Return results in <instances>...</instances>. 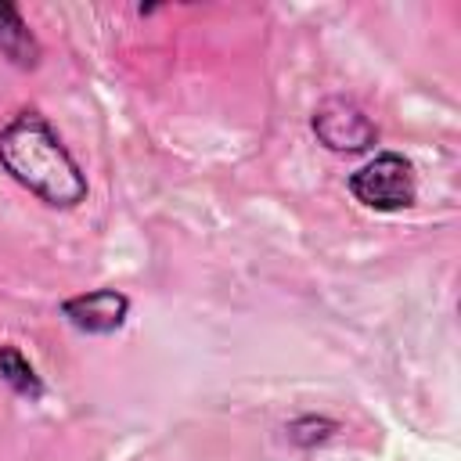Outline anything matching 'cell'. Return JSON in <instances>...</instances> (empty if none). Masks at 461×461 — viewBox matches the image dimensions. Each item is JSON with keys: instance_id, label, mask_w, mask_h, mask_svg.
Returning a JSON list of instances; mask_svg holds the SVG:
<instances>
[{"instance_id": "1", "label": "cell", "mask_w": 461, "mask_h": 461, "mask_svg": "<svg viewBox=\"0 0 461 461\" xmlns=\"http://www.w3.org/2000/svg\"><path fill=\"white\" fill-rule=\"evenodd\" d=\"M0 169L47 209H79L90 180L58 126L40 108H22L0 126Z\"/></svg>"}, {"instance_id": "2", "label": "cell", "mask_w": 461, "mask_h": 461, "mask_svg": "<svg viewBox=\"0 0 461 461\" xmlns=\"http://www.w3.org/2000/svg\"><path fill=\"white\" fill-rule=\"evenodd\" d=\"M349 198L367 212H403L418 202V169L403 151H375L346 176Z\"/></svg>"}, {"instance_id": "3", "label": "cell", "mask_w": 461, "mask_h": 461, "mask_svg": "<svg viewBox=\"0 0 461 461\" xmlns=\"http://www.w3.org/2000/svg\"><path fill=\"white\" fill-rule=\"evenodd\" d=\"M310 133L331 155H364L378 144V122L349 94H328L310 112Z\"/></svg>"}, {"instance_id": "4", "label": "cell", "mask_w": 461, "mask_h": 461, "mask_svg": "<svg viewBox=\"0 0 461 461\" xmlns=\"http://www.w3.org/2000/svg\"><path fill=\"white\" fill-rule=\"evenodd\" d=\"M130 306L133 303L122 288L97 285V288H86V292H76V295L61 299L58 313L72 331L90 335V339H108V335L122 331V324L130 317Z\"/></svg>"}, {"instance_id": "5", "label": "cell", "mask_w": 461, "mask_h": 461, "mask_svg": "<svg viewBox=\"0 0 461 461\" xmlns=\"http://www.w3.org/2000/svg\"><path fill=\"white\" fill-rule=\"evenodd\" d=\"M0 58L18 72H36L43 61L40 36L11 0H0Z\"/></svg>"}, {"instance_id": "6", "label": "cell", "mask_w": 461, "mask_h": 461, "mask_svg": "<svg viewBox=\"0 0 461 461\" xmlns=\"http://www.w3.org/2000/svg\"><path fill=\"white\" fill-rule=\"evenodd\" d=\"M0 382H4L14 396H22V400H29V403H40V400L47 396L43 375L36 371V364L25 357V349H22L18 342H0Z\"/></svg>"}, {"instance_id": "7", "label": "cell", "mask_w": 461, "mask_h": 461, "mask_svg": "<svg viewBox=\"0 0 461 461\" xmlns=\"http://www.w3.org/2000/svg\"><path fill=\"white\" fill-rule=\"evenodd\" d=\"M339 432V418L331 414H317V411H306V414H295L285 421V436L292 447L299 450H313V447H324L328 439H335Z\"/></svg>"}]
</instances>
